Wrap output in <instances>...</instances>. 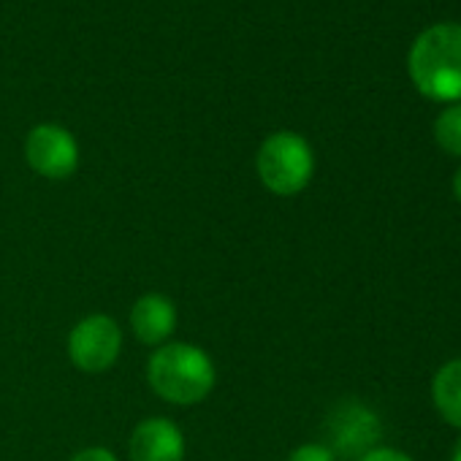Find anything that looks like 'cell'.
<instances>
[{"mask_svg":"<svg viewBox=\"0 0 461 461\" xmlns=\"http://www.w3.org/2000/svg\"><path fill=\"white\" fill-rule=\"evenodd\" d=\"M431 396L439 415L450 426L461 429V358H453L437 369L431 383Z\"/></svg>","mask_w":461,"mask_h":461,"instance_id":"obj_9","label":"cell"},{"mask_svg":"<svg viewBox=\"0 0 461 461\" xmlns=\"http://www.w3.org/2000/svg\"><path fill=\"white\" fill-rule=\"evenodd\" d=\"M68 358L79 372L104 375L109 372L122 353V329L112 315L95 312L82 318L68 331Z\"/></svg>","mask_w":461,"mask_h":461,"instance_id":"obj_4","label":"cell"},{"mask_svg":"<svg viewBox=\"0 0 461 461\" xmlns=\"http://www.w3.org/2000/svg\"><path fill=\"white\" fill-rule=\"evenodd\" d=\"M418 93L437 104L461 101V25L439 23L426 28L407 58Z\"/></svg>","mask_w":461,"mask_h":461,"instance_id":"obj_2","label":"cell"},{"mask_svg":"<svg viewBox=\"0 0 461 461\" xmlns=\"http://www.w3.org/2000/svg\"><path fill=\"white\" fill-rule=\"evenodd\" d=\"M331 434H334V445L342 453H350V456L361 453L364 456V453L372 450L375 439L380 437V420H377V415L369 407L348 402V404H342L334 412Z\"/></svg>","mask_w":461,"mask_h":461,"instance_id":"obj_8","label":"cell"},{"mask_svg":"<svg viewBox=\"0 0 461 461\" xmlns=\"http://www.w3.org/2000/svg\"><path fill=\"white\" fill-rule=\"evenodd\" d=\"M68 461H120L109 447L104 445H93V447H82L79 453H74Z\"/></svg>","mask_w":461,"mask_h":461,"instance_id":"obj_12","label":"cell"},{"mask_svg":"<svg viewBox=\"0 0 461 461\" xmlns=\"http://www.w3.org/2000/svg\"><path fill=\"white\" fill-rule=\"evenodd\" d=\"M285 461H337V453L323 442H304L294 447Z\"/></svg>","mask_w":461,"mask_h":461,"instance_id":"obj_11","label":"cell"},{"mask_svg":"<svg viewBox=\"0 0 461 461\" xmlns=\"http://www.w3.org/2000/svg\"><path fill=\"white\" fill-rule=\"evenodd\" d=\"M147 383L163 402L190 407L214 391L217 369L203 348L193 342H166L147 358Z\"/></svg>","mask_w":461,"mask_h":461,"instance_id":"obj_1","label":"cell"},{"mask_svg":"<svg viewBox=\"0 0 461 461\" xmlns=\"http://www.w3.org/2000/svg\"><path fill=\"white\" fill-rule=\"evenodd\" d=\"M185 434L171 418H144L133 426L128 439L131 461H185Z\"/></svg>","mask_w":461,"mask_h":461,"instance_id":"obj_6","label":"cell"},{"mask_svg":"<svg viewBox=\"0 0 461 461\" xmlns=\"http://www.w3.org/2000/svg\"><path fill=\"white\" fill-rule=\"evenodd\" d=\"M25 160L39 176L60 182L79 168V144L68 128L41 122L25 136Z\"/></svg>","mask_w":461,"mask_h":461,"instance_id":"obj_5","label":"cell"},{"mask_svg":"<svg viewBox=\"0 0 461 461\" xmlns=\"http://www.w3.org/2000/svg\"><path fill=\"white\" fill-rule=\"evenodd\" d=\"M453 193H456V198H458V203H461V168H458L456 176H453Z\"/></svg>","mask_w":461,"mask_h":461,"instance_id":"obj_14","label":"cell"},{"mask_svg":"<svg viewBox=\"0 0 461 461\" xmlns=\"http://www.w3.org/2000/svg\"><path fill=\"white\" fill-rule=\"evenodd\" d=\"M256 174L261 185L280 195H299L315 174V152L302 133L277 131L267 136L256 152Z\"/></svg>","mask_w":461,"mask_h":461,"instance_id":"obj_3","label":"cell"},{"mask_svg":"<svg viewBox=\"0 0 461 461\" xmlns=\"http://www.w3.org/2000/svg\"><path fill=\"white\" fill-rule=\"evenodd\" d=\"M131 329L136 339L147 348H160L171 342L176 329V304L166 294H144L131 310Z\"/></svg>","mask_w":461,"mask_h":461,"instance_id":"obj_7","label":"cell"},{"mask_svg":"<svg viewBox=\"0 0 461 461\" xmlns=\"http://www.w3.org/2000/svg\"><path fill=\"white\" fill-rule=\"evenodd\" d=\"M358 461H412L407 453L396 450V447H372L369 453H364Z\"/></svg>","mask_w":461,"mask_h":461,"instance_id":"obj_13","label":"cell"},{"mask_svg":"<svg viewBox=\"0 0 461 461\" xmlns=\"http://www.w3.org/2000/svg\"><path fill=\"white\" fill-rule=\"evenodd\" d=\"M434 139L447 152L461 158V104L447 106L434 122Z\"/></svg>","mask_w":461,"mask_h":461,"instance_id":"obj_10","label":"cell"},{"mask_svg":"<svg viewBox=\"0 0 461 461\" xmlns=\"http://www.w3.org/2000/svg\"><path fill=\"white\" fill-rule=\"evenodd\" d=\"M450 461H461V439L456 442V447H453V453H450Z\"/></svg>","mask_w":461,"mask_h":461,"instance_id":"obj_15","label":"cell"}]
</instances>
